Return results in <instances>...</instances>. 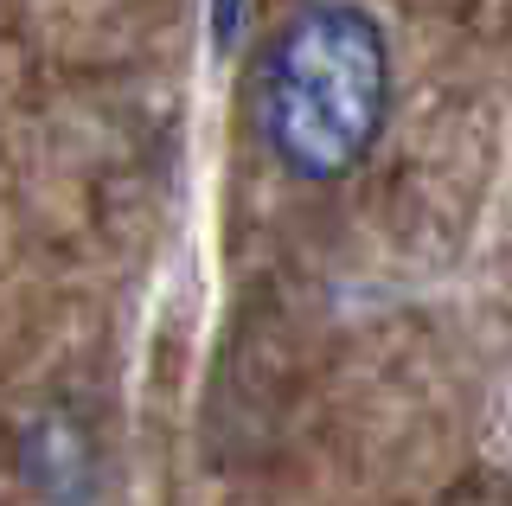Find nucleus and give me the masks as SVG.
I'll use <instances>...</instances> for the list:
<instances>
[{"instance_id":"nucleus-2","label":"nucleus","mask_w":512,"mask_h":506,"mask_svg":"<svg viewBox=\"0 0 512 506\" xmlns=\"http://www.w3.org/2000/svg\"><path fill=\"white\" fill-rule=\"evenodd\" d=\"M13 468L39 506H96V430L77 404H39L13 436Z\"/></svg>"},{"instance_id":"nucleus-3","label":"nucleus","mask_w":512,"mask_h":506,"mask_svg":"<svg viewBox=\"0 0 512 506\" xmlns=\"http://www.w3.org/2000/svg\"><path fill=\"white\" fill-rule=\"evenodd\" d=\"M244 7H250V0H212V39H218V52H231V45H237V20H244Z\"/></svg>"},{"instance_id":"nucleus-1","label":"nucleus","mask_w":512,"mask_h":506,"mask_svg":"<svg viewBox=\"0 0 512 506\" xmlns=\"http://www.w3.org/2000/svg\"><path fill=\"white\" fill-rule=\"evenodd\" d=\"M391 33L359 0H301L250 65V116L288 180L340 186L391 129Z\"/></svg>"}]
</instances>
